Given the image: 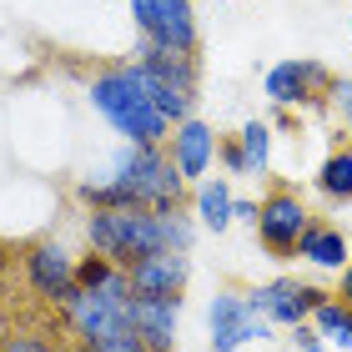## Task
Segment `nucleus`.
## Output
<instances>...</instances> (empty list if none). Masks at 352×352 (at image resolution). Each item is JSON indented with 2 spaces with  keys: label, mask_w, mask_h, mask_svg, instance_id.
Wrapping results in <instances>:
<instances>
[{
  "label": "nucleus",
  "mask_w": 352,
  "mask_h": 352,
  "mask_svg": "<svg viewBox=\"0 0 352 352\" xmlns=\"http://www.w3.org/2000/svg\"><path fill=\"white\" fill-rule=\"evenodd\" d=\"M176 317H182V297H146V292H131L126 327H131L151 352H176Z\"/></svg>",
  "instance_id": "nucleus-12"
},
{
  "label": "nucleus",
  "mask_w": 352,
  "mask_h": 352,
  "mask_svg": "<svg viewBox=\"0 0 352 352\" xmlns=\"http://www.w3.org/2000/svg\"><path fill=\"white\" fill-rule=\"evenodd\" d=\"M111 272H116V262L101 257V252H86V257H76V287H101Z\"/></svg>",
  "instance_id": "nucleus-20"
},
{
  "label": "nucleus",
  "mask_w": 352,
  "mask_h": 352,
  "mask_svg": "<svg viewBox=\"0 0 352 352\" xmlns=\"http://www.w3.org/2000/svg\"><path fill=\"white\" fill-rule=\"evenodd\" d=\"M236 146L247 156V171L267 176V166H272V126L267 121H247L242 131H236Z\"/></svg>",
  "instance_id": "nucleus-19"
},
{
  "label": "nucleus",
  "mask_w": 352,
  "mask_h": 352,
  "mask_svg": "<svg viewBox=\"0 0 352 352\" xmlns=\"http://www.w3.org/2000/svg\"><path fill=\"white\" fill-rule=\"evenodd\" d=\"M262 86H267V101L277 111L317 106V101H327V91H332V71L322 60H277Z\"/></svg>",
  "instance_id": "nucleus-10"
},
{
  "label": "nucleus",
  "mask_w": 352,
  "mask_h": 352,
  "mask_svg": "<svg viewBox=\"0 0 352 352\" xmlns=\"http://www.w3.org/2000/svg\"><path fill=\"white\" fill-rule=\"evenodd\" d=\"M217 162L227 166L232 176H252V171H247V156H242V146H236V136H217Z\"/></svg>",
  "instance_id": "nucleus-23"
},
{
  "label": "nucleus",
  "mask_w": 352,
  "mask_h": 352,
  "mask_svg": "<svg viewBox=\"0 0 352 352\" xmlns=\"http://www.w3.org/2000/svg\"><path fill=\"white\" fill-rule=\"evenodd\" d=\"M141 41L171 45V51L197 56V6L191 0H126Z\"/></svg>",
  "instance_id": "nucleus-9"
},
{
  "label": "nucleus",
  "mask_w": 352,
  "mask_h": 352,
  "mask_svg": "<svg viewBox=\"0 0 352 352\" xmlns=\"http://www.w3.org/2000/svg\"><path fill=\"white\" fill-rule=\"evenodd\" d=\"M136 66L146 71L151 101H156V111H162L171 126H182L191 111H197L201 71H197V56H191V51H171V45L141 41V45H136Z\"/></svg>",
  "instance_id": "nucleus-4"
},
{
  "label": "nucleus",
  "mask_w": 352,
  "mask_h": 352,
  "mask_svg": "<svg viewBox=\"0 0 352 352\" xmlns=\"http://www.w3.org/2000/svg\"><path fill=\"white\" fill-rule=\"evenodd\" d=\"M191 201H197V221H201V227L206 232H227L232 227V182H227V176H206V182H197V197H191Z\"/></svg>",
  "instance_id": "nucleus-17"
},
{
  "label": "nucleus",
  "mask_w": 352,
  "mask_h": 352,
  "mask_svg": "<svg viewBox=\"0 0 352 352\" xmlns=\"http://www.w3.org/2000/svg\"><path fill=\"white\" fill-rule=\"evenodd\" d=\"M232 221H247V227H257V201H232Z\"/></svg>",
  "instance_id": "nucleus-26"
},
{
  "label": "nucleus",
  "mask_w": 352,
  "mask_h": 352,
  "mask_svg": "<svg viewBox=\"0 0 352 352\" xmlns=\"http://www.w3.org/2000/svg\"><path fill=\"white\" fill-rule=\"evenodd\" d=\"M312 186H317V197L332 201V206H347L352 201V141H338V146L322 156Z\"/></svg>",
  "instance_id": "nucleus-16"
},
{
  "label": "nucleus",
  "mask_w": 352,
  "mask_h": 352,
  "mask_svg": "<svg viewBox=\"0 0 352 352\" xmlns=\"http://www.w3.org/2000/svg\"><path fill=\"white\" fill-rule=\"evenodd\" d=\"M327 101L338 106V116H342L347 136H352V76H332V91H327Z\"/></svg>",
  "instance_id": "nucleus-22"
},
{
  "label": "nucleus",
  "mask_w": 352,
  "mask_h": 352,
  "mask_svg": "<svg viewBox=\"0 0 352 352\" xmlns=\"http://www.w3.org/2000/svg\"><path fill=\"white\" fill-rule=\"evenodd\" d=\"M76 197H81L91 212H101V206H151V212H171V206L186 201V182H182V171H176L166 146H131V141H126V146L111 156L106 176L81 182Z\"/></svg>",
  "instance_id": "nucleus-1"
},
{
  "label": "nucleus",
  "mask_w": 352,
  "mask_h": 352,
  "mask_svg": "<svg viewBox=\"0 0 352 352\" xmlns=\"http://www.w3.org/2000/svg\"><path fill=\"white\" fill-rule=\"evenodd\" d=\"M312 327L322 332V342L327 347H338V352H352V307L347 302H338V297H322L317 302V312H312Z\"/></svg>",
  "instance_id": "nucleus-18"
},
{
  "label": "nucleus",
  "mask_w": 352,
  "mask_h": 352,
  "mask_svg": "<svg viewBox=\"0 0 352 352\" xmlns=\"http://www.w3.org/2000/svg\"><path fill=\"white\" fill-rule=\"evenodd\" d=\"M0 352H60L51 338H41V332H10L6 342H0Z\"/></svg>",
  "instance_id": "nucleus-21"
},
{
  "label": "nucleus",
  "mask_w": 352,
  "mask_h": 352,
  "mask_svg": "<svg viewBox=\"0 0 352 352\" xmlns=\"http://www.w3.org/2000/svg\"><path fill=\"white\" fill-rule=\"evenodd\" d=\"M86 96L96 106V116H101L121 141H131V146H166L171 121L156 111L146 71H141L136 60H111V66H101L91 76Z\"/></svg>",
  "instance_id": "nucleus-3"
},
{
  "label": "nucleus",
  "mask_w": 352,
  "mask_h": 352,
  "mask_svg": "<svg viewBox=\"0 0 352 352\" xmlns=\"http://www.w3.org/2000/svg\"><path fill=\"white\" fill-rule=\"evenodd\" d=\"M166 151H171L176 171H182V182H206V171H212V162H217V131L206 121L186 116L182 126H171Z\"/></svg>",
  "instance_id": "nucleus-13"
},
{
  "label": "nucleus",
  "mask_w": 352,
  "mask_h": 352,
  "mask_svg": "<svg viewBox=\"0 0 352 352\" xmlns=\"http://www.w3.org/2000/svg\"><path fill=\"white\" fill-rule=\"evenodd\" d=\"M206 332H212V352H242L247 342H267L272 322L247 302V292L221 287L212 307H206Z\"/></svg>",
  "instance_id": "nucleus-7"
},
{
  "label": "nucleus",
  "mask_w": 352,
  "mask_h": 352,
  "mask_svg": "<svg viewBox=\"0 0 352 352\" xmlns=\"http://www.w3.org/2000/svg\"><path fill=\"white\" fill-rule=\"evenodd\" d=\"M322 297H327L322 287L297 282V277H277V282H262V287H252V292H247V302L267 317L272 327L312 322V312H317V302H322Z\"/></svg>",
  "instance_id": "nucleus-11"
},
{
  "label": "nucleus",
  "mask_w": 352,
  "mask_h": 352,
  "mask_svg": "<svg viewBox=\"0 0 352 352\" xmlns=\"http://www.w3.org/2000/svg\"><path fill=\"white\" fill-rule=\"evenodd\" d=\"M197 221L182 206L151 212V206H101L86 212V247L111 257L116 267H136L151 252H191Z\"/></svg>",
  "instance_id": "nucleus-2"
},
{
  "label": "nucleus",
  "mask_w": 352,
  "mask_h": 352,
  "mask_svg": "<svg viewBox=\"0 0 352 352\" xmlns=\"http://www.w3.org/2000/svg\"><path fill=\"white\" fill-rule=\"evenodd\" d=\"M126 307H131V277H126V267H116L101 287H76L71 302L60 307L66 317V327L76 332V342H106V338H121L126 327Z\"/></svg>",
  "instance_id": "nucleus-5"
},
{
  "label": "nucleus",
  "mask_w": 352,
  "mask_h": 352,
  "mask_svg": "<svg viewBox=\"0 0 352 352\" xmlns=\"http://www.w3.org/2000/svg\"><path fill=\"white\" fill-rule=\"evenodd\" d=\"M297 257L307 267H322V272H342L352 257H347V236L332 227V221H312L297 242Z\"/></svg>",
  "instance_id": "nucleus-15"
},
{
  "label": "nucleus",
  "mask_w": 352,
  "mask_h": 352,
  "mask_svg": "<svg viewBox=\"0 0 352 352\" xmlns=\"http://www.w3.org/2000/svg\"><path fill=\"white\" fill-rule=\"evenodd\" d=\"M332 297H338V302H347V307H352V262L338 272V292H332Z\"/></svg>",
  "instance_id": "nucleus-27"
},
{
  "label": "nucleus",
  "mask_w": 352,
  "mask_h": 352,
  "mask_svg": "<svg viewBox=\"0 0 352 352\" xmlns=\"http://www.w3.org/2000/svg\"><path fill=\"white\" fill-rule=\"evenodd\" d=\"M307 227H312L307 201H302L287 182H272V191L257 201V227H252V232H257V242H262V252L272 262H292Z\"/></svg>",
  "instance_id": "nucleus-6"
},
{
  "label": "nucleus",
  "mask_w": 352,
  "mask_h": 352,
  "mask_svg": "<svg viewBox=\"0 0 352 352\" xmlns=\"http://www.w3.org/2000/svg\"><path fill=\"white\" fill-rule=\"evenodd\" d=\"M126 277H131V292L182 297L186 282H191V252H151V257H141L136 267H126Z\"/></svg>",
  "instance_id": "nucleus-14"
},
{
  "label": "nucleus",
  "mask_w": 352,
  "mask_h": 352,
  "mask_svg": "<svg viewBox=\"0 0 352 352\" xmlns=\"http://www.w3.org/2000/svg\"><path fill=\"white\" fill-rule=\"evenodd\" d=\"M292 342H297V352H327L322 332H317L312 322H297V327H292Z\"/></svg>",
  "instance_id": "nucleus-25"
},
{
  "label": "nucleus",
  "mask_w": 352,
  "mask_h": 352,
  "mask_svg": "<svg viewBox=\"0 0 352 352\" xmlns=\"http://www.w3.org/2000/svg\"><path fill=\"white\" fill-rule=\"evenodd\" d=\"M21 272H25V287L41 302H51V307H66L76 292V252L66 242H56V236L30 242L21 257Z\"/></svg>",
  "instance_id": "nucleus-8"
},
{
  "label": "nucleus",
  "mask_w": 352,
  "mask_h": 352,
  "mask_svg": "<svg viewBox=\"0 0 352 352\" xmlns=\"http://www.w3.org/2000/svg\"><path fill=\"white\" fill-rule=\"evenodd\" d=\"M86 347V342H81ZM86 352H151L146 342L136 338V332H121V338H106V342H96V347H86Z\"/></svg>",
  "instance_id": "nucleus-24"
}]
</instances>
